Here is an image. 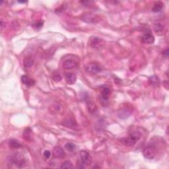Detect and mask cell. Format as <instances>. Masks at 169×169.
<instances>
[{"label":"cell","mask_w":169,"mask_h":169,"mask_svg":"<svg viewBox=\"0 0 169 169\" xmlns=\"http://www.w3.org/2000/svg\"><path fill=\"white\" fill-rule=\"evenodd\" d=\"M8 160L11 164H15L18 168H23L26 165L25 157L21 153H13L8 157Z\"/></svg>","instance_id":"1"},{"label":"cell","mask_w":169,"mask_h":169,"mask_svg":"<svg viewBox=\"0 0 169 169\" xmlns=\"http://www.w3.org/2000/svg\"><path fill=\"white\" fill-rule=\"evenodd\" d=\"M34 64V60L31 57H26L24 60V66L25 68H30Z\"/></svg>","instance_id":"19"},{"label":"cell","mask_w":169,"mask_h":169,"mask_svg":"<svg viewBox=\"0 0 169 169\" xmlns=\"http://www.w3.org/2000/svg\"><path fill=\"white\" fill-rule=\"evenodd\" d=\"M141 133L139 132H133L127 137H124L121 139V142L124 145L132 147L135 145L137 141L141 137Z\"/></svg>","instance_id":"2"},{"label":"cell","mask_w":169,"mask_h":169,"mask_svg":"<svg viewBox=\"0 0 169 169\" xmlns=\"http://www.w3.org/2000/svg\"><path fill=\"white\" fill-rule=\"evenodd\" d=\"M21 80L22 83H23L24 85H26V87H32L35 84V81L33 79L30 78V77H28V75H24L21 77Z\"/></svg>","instance_id":"11"},{"label":"cell","mask_w":169,"mask_h":169,"mask_svg":"<svg viewBox=\"0 0 169 169\" xmlns=\"http://www.w3.org/2000/svg\"><path fill=\"white\" fill-rule=\"evenodd\" d=\"M163 54L165 55L166 57H168V49H166V50H165L164 51Z\"/></svg>","instance_id":"29"},{"label":"cell","mask_w":169,"mask_h":169,"mask_svg":"<svg viewBox=\"0 0 169 169\" xmlns=\"http://www.w3.org/2000/svg\"><path fill=\"white\" fill-rule=\"evenodd\" d=\"M143 155L147 159H153L157 155L156 149L153 146H148L143 149Z\"/></svg>","instance_id":"6"},{"label":"cell","mask_w":169,"mask_h":169,"mask_svg":"<svg viewBox=\"0 0 169 169\" xmlns=\"http://www.w3.org/2000/svg\"><path fill=\"white\" fill-rule=\"evenodd\" d=\"M97 16L92 13H86L82 16L81 19L86 23H95L97 21Z\"/></svg>","instance_id":"10"},{"label":"cell","mask_w":169,"mask_h":169,"mask_svg":"<svg viewBox=\"0 0 169 169\" xmlns=\"http://www.w3.org/2000/svg\"><path fill=\"white\" fill-rule=\"evenodd\" d=\"M85 70L89 74L95 75L101 72V68L97 63H89L85 66Z\"/></svg>","instance_id":"3"},{"label":"cell","mask_w":169,"mask_h":169,"mask_svg":"<svg viewBox=\"0 0 169 169\" xmlns=\"http://www.w3.org/2000/svg\"><path fill=\"white\" fill-rule=\"evenodd\" d=\"M66 82L69 85H73L77 81V76L73 73H67L66 74Z\"/></svg>","instance_id":"14"},{"label":"cell","mask_w":169,"mask_h":169,"mask_svg":"<svg viewBox=\"0 0 169 169\" xmlns=\"http://www.w3.org/2000/svg\"><path fill=\"white\" fill-rule=\"evenodd\" d=\"M105 42L99 37L93 36L89 40V45L93 49H100L105 45Z\"/></svg>","instance_id":"4"},{"label":"cell","mask_w":169,"mask_h":169,"mask_svg":"<svg viewBox=\"0 0 169 169\" xmlns=\"http://www.w3.org/2000/svg\"><path fill=\"white\" fill-rule=\"evenodd\" d=\"M9 146L12 149H19L21 147V145L19 143V142L17 140L11 139L9 141Z\"/></svg>","instance_id":"18"},{"label":"cell","mask_w":169,"mask_h":169,"mask_svg":"<svg viewBox=\"0 0 169 169\" xmlns=\"http://www.w3.org/2000/svg\"><path fill=\"white\" fill-rule=\"evenodd\" d=\"M111 94V90L110 88L107 87H103L101 91V101L102 105L104 107H105L106 105H107L108 103H109V97Z\"/></svg>","instance_id":"5"},{"label":"cell","mask_w":169,"mask_h":169,"mask_svg":"<svg viewBox=\"0 0 169 169\" xmlns=\"http://www.w3.org/2000/svg\"><path fill=\"white\" fill-rule=\"evenodd\" d=\"M149 82L153 86H158L159 85V78L156 75H153V76L150 77L149 78Z\"/></svg>","instance_id":"20"},{"label":"cell","mask_w":169,"mask_h":169,"mask_svg":"<svg viewBox=\"0 0 169 169\" xmlns=\"http://www.w3.org/2000/svg\"><path fill=\"white\" fill-rule=\"evenodd\" d=\"M52 79L54 82L58 83V82H60V81H62V77L58 72H54L52 75Z\"/></svg>","instance_id":"22"},{"label":"cell","mask_w":169,"mask_h":169,"mask_svg":"<svg viewBox=\"0 0 169 169\" xmlns=\"http://www.w3.org/2000/svg\"><path fill=\"white\" fill-rule=\"evenodd\" d=\"M53 156L55 158H63L65 156V152L63 149L61 147H56L54 149H53Z\"/></svg>","instance_id":"12"},{"label":"cell","mask_w":169,"mask_h":169,"mask_svg":"<svg viewBox=\"0 0 169 169\" xmlns=\"http://www.w3.org/2000/svg\"><path fill=\"white\" fill-rule=\"evenodd\" d=\"M77 64L73 60H67L63 64V67L65 70H72L76 68Z\"/></svg>","instance_id":"13"},{"label":"cell","mask_w":169,"mask_h":169,"mask_svg":"<svg viewBox=\"0 0 169 169\" xmlns=\"http://www.w3.org/2000/svg\"><path fill=\"white\" fill-rule=\"evenodd\" d=\"M43 155H44V157H45V158H47V159H48V158H49L50 157L51 153H50V151L46 150V151H44V152L43 153Z\"/></svg>","instance_id":"26"},{"label":"cell","mask_w":169,"mask_h":169,"mask_svg":"<svg viewBox=\"0 0 169 169\" xmlns=\"http://www.w3.org/2000/svg\"><path fill=\"white\" fill-rule=\"evenodd\" d=\"M80 157L81 160L83 164L84 165L89 166L90 165L92 162V157L89 155L88 152H87L86 151L82 150L80 151Z\"/></svg>","instance_id":"7"},{"label":"cell","mask_w":169,"mask_h":169,"mask_svg":"<svg viewBox=\"0 0 169 169\" xmlns=\"http://www.w3.org/2000/svg\"><path fill=\"white\" fill-rule=\"evenodd\" d=\"M73 164L71 162L70 160H66L64 161L63 163L62 164V166H61V168H67V169H70V168H73Z\"/></svg>","instance_id":"23"},{"label":"cell","mask_w":169,"mask_h":169,"mask_svg":"<svg viewBox=\"0 0 169 169\" xmlns=\"http://www.w3.org/2000/svg\"><path fill=\"white\" fill-rule=\"evenodd\" d=\"M0 23H1V31H2L3 29V28H5V22L4 21V20L1 18V21H0Z\"/></svg>","instance_id":"27"},{"label":"cell","mask_w":169,"mask_h":169,"mask_svg":"<svg viewBox=\"0 0 169 169\" xmlns=\"http://www.w3.org/2000/svg\"><path fill=\"white\" fill-rule=\"evenodd\" d=\"M153 29L156 33L163 32L164 30V26L160 22H156L153 24Z\"/></svg>","instance_id":"15"},{"label":"cell","mask_w":169,"mask_h":169,"mask_svg":"<svg viewBox=\"0 0 169 169\" xmlns=\"http://www.w3.org/2000/svg\"><path fill=\"white\" fill-rule=\"evenodd\" d=\"M23 137L27 141H30L32 138V131L30 128H27L23 132Z\"/></svg>","instance_id":"17"},{"label":"cell","mask_w":169,"mask_h":169,"mask_svg":"<svg viewBox=\"0 0 169 169\" xmlns=\"http://www.w3.org/2000/svg\"><path fill=\"white\" fill-rule=\"evenodd\" d=\"M18 2H19V3H26V1H19Z\"/></svg>","instance_id":"30"},{"label":"cell","mask_w":169,"mask_h":169,"mask_svg":"<svg viewBox=\"0 0 169 169\" xmlns=\"http://www.w3.org/2000/svg\"><path fill=\"white\" fill-rule=\"evenodd\" d=\"M141 40L143 43L151 44L155 42V37L151 32H146L142 36Z\"/></svg>","instance_id":"9"},{"label":"cell","mask_w":169,"mask_h":169,"mask_svg":"<svg viewBox=\"0 0 169 169\" xmlns=\"http://www.w3.org/2000/svg\"><path fill=\"white\" fill-rule=\"evenodd\" d=\"M43 24H44L43 21H38L37 22H36L35 23H34L32 26H33L35 28H36V29H40V28H41L42 27Z\"/></svg>","instance_id":"25"},{"label":"cell","mask_w":169,"mask_h":169,"mask_svg":"<svg viewBox=\"0 0 169 169\" xmlns=\"http://www.w3.org/2000/svg\"><path fill=\"white\" fill-rule=\"evenodd\" d=\"M63 124H64L65 126H66L67 128H73V127H75V126H76V123H75V122L74 120H72V119L66 120H65Z\"/></svg>","instance_id":"21"},{"label":"cell","mask_w":169,"mask_h":169,"mask_svg":"<svg viewBox=\"0 0 169 169\" xmlns=\"http://www.w3.org/2000/svg\"><path fill=\"white\" fill-rule=\"evenodd\" d=\"M163 83H164V87H165L166 89H168V80L164 81Z\"/></svg>","instance_id":"28"},{"label":"cell","mask_w":169,"mask_h":169,"mask_svg":"<svg viewBox=\"0 0 169 169\" xmlns=\"http://www.w3.org/2000/svg\"><path fill=\"white\" fill-rule=\"evenodd\" d=\"M75 146L73 143H67L65 145V148L68 151H73L75 149Z\"/></svg>","instance_id":"24"},{"label":"cell","mask_w":169,"mask_h":169,"mask_svg":"<svg viewBox=\"0 0 169 169\" xmlns=\"http://www.w3.org/2000/svg\"><path fill=\"white\" fill-rule=\"evenodd\" d=\"M132 110L130 108H122V109L118 111L117 115L120 119H126L132 114Z\"/></svg>","instance_id":"8"},{"label":"cell","mask_w":169,"mask_h":169,"mask_svg":"<svg viewBox=\"0 0 169 169\" xmlns=\"http://www.w3.org/2000/svg\"><path fill=\"white\" fill-rule=\"evenodd\" d=\"M163 8V3L162 1H156L153 7L152 8V11L154 13H158Z\"/></svg>","instance_id":"16"}]
</instances>
